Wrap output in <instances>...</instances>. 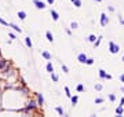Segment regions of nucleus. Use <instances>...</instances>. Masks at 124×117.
Returning <instances> with one entry per match:
<instances>
[{"mask_svg": "<svg viewBox=\"0 0 124 117\" xmlns=\"http://www.w3.org/2000/svg\"><path fill=\"white\" fill-rule=\"evenodd\" d=\"M36 108H37V103H36L34 101H29L28 102V106H26V109H24V112L25 113H30V112L34 110Z\"/></svg>", "mask_w": 124, "mask_h": 117, "instance_id": "f257e3e1", "label": "nucleus"}, {"mask_svg": "<svg viewBox=\"0 0 124 117\" xmlns=\"http://www.w3.org/2000/svg\"><path fill=\"white\" fill-rule=\"evenodd\" d=\"M109 51H110L112 54H117V52L120 51V47L117 46L116 43H113V41H110V43H109Z\"/></svg>", "mask_w": 124, "mask_h": 117, "instance_id": "f03ea898", "label": "nucleus"}, {"mask_svg": "<svg viewBox=\"0 0 124 117\" xmlns=\"http://www.w3.org/2000/svg\"><path fill=\"white\" fill-rule=\"evenodd\" d=\"M107 22H109V18H107V15L103 13V14L101 15V25H102V26H106Z\"/></svg>", "mask_w": 124, "mask_h": 117, "instance_id": "7ed1b4c3", "label": "nucleus"}, {"mask_svg": "<svg viewBox=\"0 0 124 117\" xmlns=\"http://www.w3.org/2000/svg\"><path fill=\"white\" fill-rule=\"evenodd\" d=\"M33 4L36 6V8H39V10H43V8L46 7V4H44L43 1H40V0H33Z\"/></svg>", "mask_w": 124, "mask_h": 117, "instance_id": "20e7f679", "label": "nucleus"}, {"mask_svg": "<svg viewBox=\"0 0 124 117\" xmlns=\"http://www.w3.org/2000/svg\"><path fill=\"white\" fill-rule=\"evenodd\" d=\"M99 76H101L102 78H107V80H110V78H112V76H110V74H107V73H106L103 69L99 70Z\"/></svg>", "mask_w": 124, "mask_h": 117, "instance_id": "39448f33", "label": "nucleus"}, {"mask_svg": "<svg viewBox=\"0 0 124 117\" xmlns=\"http://www.w3.org/2000/svg\"><path fill=\"white\" fill-rule=\"evenodd\" d=\"M77 59H79V62L86 63V61H87V56H86V54H79V56H77Z\"/></svg>", "mask_w": 124, "mask_h": 117, "instance_id": "423d86ee", "label": "nucleus"}, {"mask_svg": "<svg viewBox=\"0 0 124 117\" xmlns=\"http://www.w3.org/2000/svg\"><path fill=\"white\" fill-rule=\"evenodd\" d=\"M51 17H52L54 21H58V19H59V15H58V13L55 10H51Z\"/></svg>", "mask_w": 124, "mask_h": 117, "instance_id": "0eeeda50", "label": "nucleus"}, {"mask_svg": "<svg viewBox=\"0 0 124 117\" xmlns=\"http://www.w3.org/2000/svg\"><path fill=\"white\" fill-rule=\"evenodd\" d=\"M37 103H39V105H44V98H43V95H41V94H37Z\"/></svg>", "mask_w": 124, "mask_h": 117, "instance_id": "6e6552de", "label": "nucleus"}, {"mask_svg": "<svg viewBox=\"0 0 124 117\" xmlns=\"http://www.w3.org/2000/svg\"><path fill=\"white\" fill-rule=\"evenodd\" d=\"M46 37H47V40H48L50 43H52V41H54V36L51 35V32H47V33H46Z\"/></svg>", "mask_w": 124, "mask_h": 117, "instance_id": "1a4fd4ad", "label": "nucleus"}, {"mask_svg": "<svg viewBox=\"0 0 124 117\" xmlns=\"http://www.w3.org/2000/svg\"><path fill=\"white\" fill-rule=\"evenodd\" d=\"M41 55H43V58H46L47 61H50V59H51V55H50V52H47V51H43V52H41Z\"/></svg>", "mask_w": 124, "mask_h": 117, "instance_id": "9d476101", "label": "nucleus"}, {"mask_svg": "<svg viewBox=\"0 0 124 117\" xmlns=\"http://www.w3.org/2000/svg\"><path fill=\"white\" fill-rule=\"evenodd\" d=\"M6 65H7V61H6V59H3V58L0 56V70L3 69V68H4Z\"/></svg>", "mask_w": 124, "mask_h": 117, "instance_id": "9b49d317", "label": "nucleus"}, {"mask_svg": "<svg viewBox=\"0 0 124 117\" xmlns=\"http://www.w3.org/2000/svg\"><path fill=\"white\" fill-rule=\"evenodd\" d=\"M46 69H47V72H50V73H52L54 72V68H52V63L48 62L47 63V66H46Z\"/></svg>", "mask_w": 124, "mask_h": 117, "instance_id": "f8f14e48", "label": "nucleus"}, {"mask_svg": "<svg viewBox=\"0 0 124 117\" xmlns=\"http://www.w3.org/2000/svg\"><path fill=\"white\" fill-rule=\"evenodd\" d=\"M18 18H19V19H25V18H26V13H25V11H19V13H18Z\"/></svg>", "mask_w": 124, "mask_h": 117, "instance_id": "ddd939ff", "label": "nucleus"}, {"mask_svg": "<svg viewBox=\"0 0 124 117\" xmlns=\"http://www.w3.org/2000/svg\"><path fill=\"white\" fill-rule=\"evenodd\" d=\"M25 44L29 47V48H32V41H30V37H26V39H25Z\"/></svg>", "mask_w": 124, "mask_h": 117, "instance_id": "4468645a", "label": "nucleus"}, {"mask_svg": "<svg viewBox=\"0 0 124 117\" xmlns=\"http://www.w3.org/2000/svg\"><path fill=\"white\" fill-rule=\"evenodd\" d=\"M70 99H72V103H73V105H76V103H77V101H79V96H77V95H74V96H70Z\"/></svg>", "mask_w": 124, "mask_h": 117, "instance_id": "2eb2a0df", "label": "nucleus"}, {"mask_svg": "<svg viewBox=\"0 0 124 117\" xmlns=\"http://www.w3.org/2000/svg\"><path fill=\"white\" fill-rule=\"evenodd\" d=\"M116 113H117L119 116H121V114H123V106H119V108L116 109Z\"/></svg>", "mask_w": 124, "mask_h": 117, "instance_id": "dca6fc26", "label": "nucleus"}, {"mask_svg": "<svg viewBox=\"0 0 124 117\" xmlns=\"http://www.w3.org/2000/svg\"><path fill=\"white\" fill-rule=\"evenodd\" d=\"M10 26H11V28H14V30H17V32H19V33H21V28H18L17 25H14V23H10Z\"/></svg>", "mask_w": 124, "mask_h": 117, "instance_id": "f3484780", "label": "nucleus"}, {"mask_svg": "<svg viewBox=\"0 0 124 117\" xmlns=\"http://www.w3.org/2000/svg\"><path fill=\"white\" fill-rule=\"evenodd\" d=\"M95 40H97V37H95L94 35H90V36H88V41H91V43H94Z\"/></svg>", "mask_w": 124, "mask_h": 117, "instance_id": "a211bd4d", "label": "nucleus"}, {"mask_svg": "<svg viewBox=\"0 0 124 117\" xmlns=\"http://www.w3.org/2000/svg\"><path fill=\"white\" fill-rule=\"evenodd\" d=\"M73 4L76 6V7H81V1H80V0H74Z\"/></svg>", "mask_w": 124, "mask_h": 117, "instance_id": "6ab92c4d", "label": "nucleus"}, {"mask_svg": "<svg viewBox=\"0 0 124 117\" xmlns=\"http://www.w3.org/2000/svg\"><path fill=\"white\" fill-rule=\"evenodd\" d=\"M51 78H52V81H58V76L54 73V72L51 73Z\"/></svg>", "mask_w": 124, "mask_h": 117, "instance_id": "aec40b11", "label": "nucleus"}, {"mask_svg": "<svg viewBox=\"0 0 124 117\" xmlns=\"http://www.w3.org/2000/svg\"><path fill=\"white\" fill-rule=\"evenodd\" d=\"M65 92H66V96H68V98H70V96H72V94H70V91H69V88H68V87H65Z\"/></svg>", "mask_w": 124, "mask_h": 117, "instance_id": "412c9836", "label": "nucleus"}, {"mask_svg": "<svg viewBox=\"0 0 124 117\" xmlns=\"http://www.w3.org/2000/svg\"><path fill=\"white\" fill-rule=\"evenodd\" d=\"M77 91H79V92L84 91V87H83V84H79V86H77Z\"/></svg>", "mask_w": 124, "mask_h": 117, "instance_id": "4be33fe9", "label": "nucleus"}, {"mask_svg": "<svg viewBox=\"0 0 124 117\" xmlns=\"http://www.w3.org/2000/svg\"><path fill=\"white\" fill-rule=\"evenodd\" d=\"M86 63H87V65H92V63H94V59H91V58H87Z\"/></svg>", "mask_w": 124, "mask_h": 117, "instance_id": "5701e85b", "label": "nucleus"}, {"mask_svg": "<svg viewBox=\"0 0 124 117\" xmlns=\"http://www.w3.org/2000/svg\"><path fill=\"white\" fill-rule=\"evenodd\" d=\"M0 23H1V25H4V26H8V22H6L3 18H0Z\"/></svg>", "mask_w": 124, "mask_h": 117, "instance_id": "b1692460", "label": "nucleus"}, {"mask_svg": "<svg viewBox=\"0 0 124 117\" xmlns=\"http://www.w3.org/2000/svg\"><path fill=\"white\" fill-rule=\"evenodd\" d=\"M109 99H110L112 102H113V101H116V95H113V94H110V95H109Z\"/></svg>", "mask_w": 124, "mask_h": 117, "instance_id": "393cba45", "label": "nucleus"}, {"mask_svg": "<svg viewBox=\"0 0 124 117\" xmlns=\"http://www.w3.org/2000/svg\"><path fill=\"white\" fill-rule=\"evenodd\" d=\"M57 112L61 114V116H64V110H62V108H57Z\"/></svg>", "mask_w": 124, "mask_h": 117, "instance_id": "a878e982", "label": "nucleus"}, {"mask_svg": "<svg viewBox=\"0 0 124 117\" xmlns=\"http://www.w3.org/2000/svg\"><path fill=\"white\" fill-rule=\"evenodd\" d=\"M70 28H72V29H76V28H77V23H76V22H72V23H70Z\"/></svg>", "mask_w": 124, "mask_h": 117, "instance_id": "bb28decb", "label": "nucleus"}, {"mask_svg": "<svg viewBox=\"0 0 124 117\" xmlns=\"http://www.w3.org/2000/svg\"><path fill=\"white\" fill-rule=\"evenodd\" d=\"M62 70H64L65 73H68V72H69V70H68V66H66V65H62Z\"/></svg>", "mask_w": 124, "mask_h": 117, "instance_id": "cd10ccee", "label": "nucleus"}, {"mask_svg": "<svg viewBox=\"0 0 124 117\" xmlns=\"http://www.w3.org/2000/svg\"><path fill=\"white\" fill-rule=\"evenodd\" d=\"M95 90L101 91V90H102V86H101V84H95Z\"/></svg>", "mask_w": 124, "mask_h": 117, "instance_id": "c85d7f7f", "label": "nucleus"}, {"mask_svg": "<svg viewBox=\"0 0 124 117\" xmlns=\"http://www.w3.org/2000/svg\"><path fill=\"white\" fill-rule=\"evenodd\" d=\"M103 102V99L102 98H98V99H95V103H102Z\"/></svg>", "mask_w": 124, "mask_h": 117, "instance_id": "c756f323", "label": "nucleus"}, {"mask_svg": "<svg viewBox=\"0 0 124 117\" xmlns=\"http://www.w3.org/2000/svg\"><path fill=\"white\" fill-rule=\"evenodd\" d=\"M123 105H124V98L121 99V101H120V106H123Z\"/></svg>", "mask_w": 124, "mask_h": 117, "instance_id": "7c9ffc66", "label": "nucleus"}, {"mask_svg": "<svg viewBox=\"0 0 124 117\" xmlns=\"http://www.w3.org/2000/svg\"><path fill=\"white\" fill-rule=\"evenodd\" d=\"M120 80H121V81L124 83V74H121V76H120Z\"/></svg>", "mask_w": 124, "mask_h": 117, "instance_id": "2f4dec72", "label": "nucleus"}, {"mask_svg": "<svg viewBox=\"0 0 124 117\" xmlns=\"http://www.w3.org/2000/svg\"><path fill=\"white\" fill-rule=\"evenodd\" d=\"M47 3H48V4H52V3H54V0H47Z\"/></svg>", "mask_w": 124, "mask_h": 117, "instance_id": "473e14b6", "label": "nucleus"}, {"mask_svg": "<svg viewBox=\"0 0 124 117\" xmlns=\"http://www.w3.org/2000/svg\"><path fill=\"white\" fill-rule=\"evenodd\" d=\"M120 22H121V23H123V25H124V19H120Z\"/></svg>", "mask_w": 124, "mask_h": 117, "instance_id": "72a5a7b5", "label": "nucleus"}, {"mask_svg": "<svg viewBox=\"0 0 124 117\" xmlns=\"http://www.w3.org/2000/svg\"><path fill=\"white\" fill-rule=\"evenodd\" d=\"M70 1H72V3H73V1H74V0H70Z\"/></svg>", "mask_w": 124, "mask_h": 117, "instance_id": "f704fd0d", "label": "nucleus"}, {"mask_svg": "<svg viewBox=\"0 0 124 117\" xmlns=\"http://www.w3.org/2000/svg\"><path fill=\"white\" fill-rule=\"evenodd\" d=\"M123 62H124V56H123Z\"/></svg>", "mask_w": 124, "mask_h": 117, "instance_id": "c9c22d12", "label": "nucleus"}, {"mask_svg": "<svg viewBox=\"0 0 124 117\" xmlns=\"http://www.w3.org/2000/svg\"><path fill=\"white\" fill-rule=\"evenodd\" d=\"M123 92H124V87H123Z\"/></svg>", "mask_w": 124, "mask_h": 117, "instance_id": "e433bc0d", "label": "nucleus"}, {"mask_svg": "<svg viewBox=\"0 0 124 117\" xmlns=\"http://www.w3.org/2000/svg\"><path fill=\"white\" fill-rule=\"evenodd\" d=\"M97 1H101V0H97Z\"/></svg>", "mask_w": 124, "mask_h": 117, "instance_id": "4c0bfd02", "label": "nucleus"}]
</instances>
